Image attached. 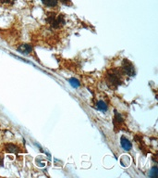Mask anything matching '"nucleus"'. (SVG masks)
I'll return each instance as SVG.
<instances>
[{
    "label": "nucleus",
    "instance_id": "nucleus-1",
    "mask_svg": "<svg viewBox=\"0 0 158 178\" xmlns=\"http://www.w3.org/2000/svg\"><path fill=\"white\" fill-rule=\"evenodd\" d=\"M106 81L112 87H117L121 83V75L117 70H111L106 74Z\"/></svg>",
    "mask_w": 158,
    "mask_h": 178
},
{
    "label": "nucleus",
    "instance_id": "nucleus-2",
    "mask_svg": "<svg viewBox=\"0 0 158 178\" xmlns=\"http://www.w3.org/2000/svg\"><path fill=\"white\" fill-rule=\"evenodd\" d=\"M46 21L53 28H59L65 23V19L62 14L59 15H56L54 13L49 14Z\"/></svg>",
    "mask_w": 158,
    "mask_h": 178
},
{
    "label": "nucleus",
    "instance_id": "nucleus-3",
    "mask_svg": "<svg viewBox=\"0 0 158 178\" xmlns=\"http://www.w3.org/2000/svg\"><path fill=\"white\" fill-rule=\"evenodd\" d=\"M122 70H123L124 73H126L127 75L133 76V75L135 74V69H134L133 65H132L128 59H124V60H123Z\"/></svg>",
    "mask_w": 158,
    "mask_h": 178
},
{
    "label": "nucleus",
    "instance_id": "nucleus-4",
    "mask_svg": "<svg viewBox=\"0 0 158 178\" xmlns=\"http://www.w3.org/2000/svg\"><path fill=\"white\" fill-rule=\"evenodd\" d=\"M120 144H121V147H122L125 150H127V151L130 150L131 148H132L131 142H130L129 139H127L126 137H124V136H122V137L120 138Z\"/></svg>",
    "mask_w": 158,
    "mask_h": 178
},
{
    "label": "nucleus",
    "instance_id": "nucleus-5",
    "mask_svg": "<svg viewBox=\"0 0 158 178\" xmlns=\"http://www.w3.org/2000/svg\"><path fill=\"white\" fill-rule=\"evenodd\" d=\"M18 51H20L22 54H30L33 51V47L30 45L27 44H22L18 47Z\"/></svg>",
    "mask_w": 158,
    "mask_h": 178
},
{
    "label": "nucleus",
    "instance_id": "nucleus-6",
    "mask_svg": "<svg viewBox=\"0 0 158 178\" xmlns=\"http://www.w3.org/2000/svg\"><path fill=\"white\" fill-rule=\"evenodd\" d=\"M5 148L8 152H11V153H17L20 151V148L18 146L14 145V144H7L5 146Z\"/></svg>",
    "mask_w": 158,
    "mask_h": 178
},
{
    "label": "nucleus",
    "instance_id": "nucleus-7",
    "mask_svg": "<svg viewBox=\"0 0 158 178\" xmlns=\"http://www.w3.org/2000/svg\"><path fill=\"white\" fill-rule=\"evenodd\" d=\"M42 2L44 6L53 8V7H56L57 5L58 0H42Z\"/></svg>",
    "mask_w": 158,
    "mask_h": 178
},
{
    "label": "nucleus",
    "instance_id": "nucleus-8",
    "mask_svg": "<svg viewBox=\"0 0 158 178\" xmlns=\"http://www.w3.org/2000/svg\"><path fill=\"white\" fill-rule=\"evenodd\" d=\"M97 108H98L100 111H107V105H106V103L104 102V101H102V100L97 103Z\"/></svg>",
    "mask_w": 158,
    "mask_h": 178
},
{
    "label": "nucleus",
    "instance_id": "nucleus-9",
    "mask_svg": "<svg viewBox=\"0 0 158 178\" xmlns=\"http://www.w3.org/2000/svg\"><path fill=\"white\" fill-rule=\"evenodd\" d=\"M68 82H69V83H70L73 87H75V88L80 86V82H79L76 78H71V79L68 80Z\"/></svg>",
    "mask_w": 158,
    "mask_h": 178
},
{
    "label": "nucleus",
    "instance_id": "nucleus-10",
    "mask_svg": "<svg viewBox=\"0 0 158 178\" xmlns=\"http://www.w3.org/2000/svg\"><path fill=\"white\" fill-rule=\"evenodd\" d=\"M157 170H158V169H157L156 166L152 167V170H151L150 172H149V176H151V177H157V175H158V171H157Z\"/></svg>",
    "mask_w": 158,
    "mask_h": 178
},
{
    "label": "nucleus",
    "instance_id": "nucleus-11",
    "mask_svg": "<svg viewBox=\"0 0 158 178\" xmlns=\"http://www.w3.org/2000/svg\"><path fill=\"white\" fill-rule=\"evenodd\" d=\"M115 121L117 122V123H120L122 121H123V119H122V117H121V115L120 114H118V112H116V117H115Z\"/></svg>",
    "mask_w": 158,
    "mask_h": 178
},
{
    "label": "nucleus",
    "instance_id": "nucleus-12",
    "mask_svg": "<svg viewBox=\"0 0 158 178\" xmlns=\"http://www.w3.org/2000/svg\"><path fill=\"white\" fill-rule=\"evenodd\" d=\"M15 0H0V3L2 4H12Z\"/></svg>",
    "mask_w": 158,
    "mask_h": 178
},
{
    "label": "nucleus",
    "instance_id": "nucleus-13",
    "mask_svg": "<svg viewBox=\"0 0 158 178\" xmlns=\"http://www.w3.org/2000/svg\"><path fill=\"white\" fill-rule=\"evenodd\" d=\"M59 1H61L64 5H67V6L71 5V0H59Z\"/></svg>",
    "mask_w": 158,
    "mask_h": 178
},
{
    "label": "nucleus",
    "instance_id": "nucleus-14",
    "mask_svg": "<svg viewBox=\"0 0 158 178\" xmlns=\"http://www.w3.org/2000/svg\"><path fill=\"white\" fill-rule=\"evenodd\" d=\"M2 163H3V157L0 156V166L2 165Z\"/></svg>",
    "mask_w": 158,
    "mask_h": 178
}]
</instances>
